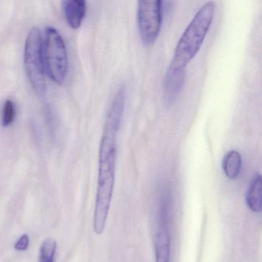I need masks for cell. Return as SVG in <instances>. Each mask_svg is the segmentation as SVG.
<instances>
[{"instance_id":"cell-1","label":"cell","mask_w":262,"mask_h":262,"mask_svg":"<svg viewBox=\"0 0 262 262\" xmlns=\"http://www.w3.org/2000/svg\"><path fill=\"white\" fill-rule=\"evenodd\" d=\"M118 133L104 129L99 156L97 193L93 217V229L97 235L106 225L116 179V138Z\"/></svg>"},{"instance_id":"cell-2","label":"cell","mask_w":262,"mask_h":262,"mask_svg":"<svg viewBox=\"0 0 262 262\" xmlns=\"http://www.w3.org/2000/svg\"><path fill=\"white\" fill-rule=\"evenodd\" d=\"M214 11V2L206 3L199 9L179 39L170 65L185 70L200 50L211 27Z\"/></svg>"},{"instance_id":"cell-3","label":"cell","mask_w":262,"mask_h":262,"mask_svg":"<svg viewBox=\"0 0 262 262\" xmlns=\"http://www.w3.org/2000/svg\"><path fill=\"white\" fill-rule=\"evenodd\" d=\"M42 45L43 42L40 30L33 27L29 32L26 40L24 63L27 76L33 90L40 96L47 91Z\"/></svg>"},{"instance_id":"cell-4","label":"cell","mask_w":262,"mask_h":262,"mask_svg":"<svg viewBox=\"0 0 262 262\" xmlns=\"http://www.w3.org/2000/svg\"><path fill=\"white\" fill-rule=\"evenodd\" d=\"M42 47L46 71L53 82L62 85L68 71V56L63 39L57 30L49 27Z\"/></svg>"},{"instance_id":"cell-5","label":"cell","mask_w":262,"mask_h":262,"mask_svg":"<svg viewBox=\"0 0 262 262\" xmlns=\"http://www.w3.org/2000/svg\"><path fill=\"white\" fill-rule=\"evenodd\" d=\"M162 2L142 0L138 3L137 24L142 43H155L162 26Z\"/></svg>"},{"instance_id":"cell-6","label":"cell","mask_w":262,"mask_h":262,"mask_svg":"<svg viewBox=\"0 0 262 262\" xmlns=\"http://www.w3.org/2000/svg\"><path fill=\"white\" fill-rule=\"evenodd\" d=\"M185 70L170 65L165 75L163 85V97L167 105L176 102L183 88Z\"/></svg>"},{"instance_id":"cell-7","label":"cell","mask_w":262,"mask_h":262,"mask_svg":"<svg viewBox=\"0 0 262 262\" xmlns=\"http://www.w3.org/2000/svg\"><path fill=\"white\" fill-rule=\"evenodd\" d=\"M63 10L67 24L73 30L80 27L86 12V4L83 0H67Z\"/></svg>"},{"instance_id":"cell-8","label":"cell","mask_w":262,"mask_h":262,"mask_svg":"<svg viewBox=\"0 0 262 262\" xmlns=\"http://www.w3.org/2000/svg\"><path fill=\"white\" fill-rule=\"evenodd\" d=\"M246 204L253 212L262 210V180L260 174H255L250 182L246 192Z\"/></svg>"},{"instance_id":"cell-9","label":"cell","mask_w":262,"mask_h":262,"mask_svg":"<svg viewBox=\"0 0 262 262\" xmlns=\"http://www.w3.org/2000/svg\"><path fill=\"white\" fill-rule=\"evenodd\" d=\"M156 262H169L171 243L168 229L160 227L155 237Z\"/></svg>"},{"instance_id":"cell-10","label":"cell","mask_w":262,"mask_h":262,"mask_svg":"<svg viewBox=\"0 0 262 262\" xmlns=\"http://www.w3.org/2000/svg\"><path fill=\"white\" fill-rule=\"evenodd\" d=\"M242 166V156L238 151L231 150L226 153L222 161V168L228 179L235 180L240 174Z\"/></svg>"},{"instance_id":"cell-11","label":"cell","mask_w":262,"mask_h":262,"mask_svg":"<svg viewBox=\"0 0 262 262\" xmlns=\"http://www.w3.org/2000/svg\"><path fill=\"white\" fill-rule=\"evenodd\" d=\"M57 243L54 239L48 237L42 242L39 253V262H55Z\"/></svg>"},{"instance_id":"cell-12","label":"cell","mask_w":262,"mask_h":262,"mask_svg":"<svg viewBox=\"0 0 262 262\" xmlns=\"http://www.w3.org/2000/svg\"><path fill=\"white\" fill-rule=\"evenodd\" d=\"M16 117V107L11 100L6 101L3 112L2 123L4 127L9 126L14 122Z\"/></svg>"},{"instance_id":"cell-13","label":"cell","mask_w":262,"mask_h":262,"mask_svg":"<svg viewBox=\"0 0 262 262\" xmlns=\"http://www.w3.org/2000/svg\"><path fill=\"white\" fill-rule=\"evenodd\" d=\"M30 245V237L28 234H23L16 242L14 248L16 251H24L28 249Z\"/></svg>"}]
</instances>
